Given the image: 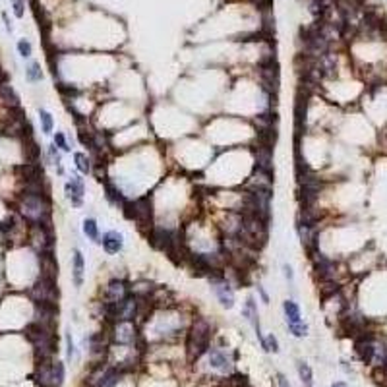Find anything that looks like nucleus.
<instances>
[{
  "label": "nucleus",
  "mask_w": 387,
  "mask_h": 387,
  "mask_svg": "<svg viewBox=\"0 0 387 387\" xmlns=\"http://www.w3.org/2000/svg\"><path fill=\"white\" fill-rule=\"evenodd\" d=\"M25 337L35 349V358H52L56 352L54 329L39 322H31L25 327Z\"/></svg>",
  "instance_id": "obj_1"
},
{
  "label": "nucleus",
  "mask_w": 387,
  "mask_h": 387,
  "mask_svg": "<svg viewBox=\"0 0 387 387\" xmlns=\"http://www.w3.org/2000/svg\"><path fill=\"white\" fill-rule=\"evenodd\" d=\"M209 343H211V324L205 318H196L194 324L190 327L186 341L188 358L194 362L200 356H203L209 350Z\"/></svg>",
  "instance_id": "obj_2"
},
{
  "label": "nucleus",
  "mask_w": 387,
  "mask_h": 387,
  "mask_svg": "<svg viewBox=\"0 0 387 387\" xmlns=\"http://www.w3.org/2000/svg\"><path fill=\"white\" fill-rule=\"evenodd\" d=\"M122 211L128 219L136 221L139 226H153L151 225V219H153V205H151L149 196H141L136 200H126V203L122 205Z\"/></svg>",
  "instance_id": "obj_3"
},
{
  "label": "nucleus",
  "mask_w": 387,
  "mask_h": 387,
  "mask_svg": "<svg viewBox=\"0 0 387 387\" xmlns=\"http://www.w3.org/2000/svg\"><path fill=\"white\" fill-rule=\"evenodd\" d=\"M207 279H209L213 294H215V298L219 300V304L223 308H226V310H230L235 306V298L237 296H235V288L230 285V281L226 279V275L221 269H217V271H211V273L207 275Z\"/></svg>",
  "instance_id": "obj_4"
},
{
  "label": "nucleus",
  "mask_w": 387,
  "mask_h": 387,
  "mask_svg": "<svg viewBox=\"0 0 387 387\" xmlns=\"http://www.w3.org/2000/svg\"><path fill=\"white\" fill-rule=\"evenodd\" d=\"M29 296L33 302H58L60 290H58L56 279L47 277V275H39L33 287L29 288Z\"/></svg>",
  "instance_id": "obj_5"
},
{
  "label": "nucleus",
  "mask_w": 387,
  "mask_h": 387,
  "mask_svg": "<svg viewBox=\"0 0 387 387\" xmlns=\"http://www.w3.org/2000/svg\"><path fill=\"white\" fill-rule=\"evenodd\" d=\"M64 194L72 207H82L84 205V196H86V180L80 175H72L70 180L64 184Z\"/></svg>",
  "instance_id": "obj_6"
},
{
  "label": "nucleus",
  "mask_w": 387,
  "mask_h": 387,
  "mask_svg": "<svg viewBox=\"0 0 387 387\" xmlns=\"http://www.w3.org/2000/svg\"><path fill=\"white\" fill-rule=\"evenodd\" d=\"M16 173L22 178L24 184H29V182H47L45 180V171L39 163H22L16 167Z\"/></svg>",
  "instance_id": "obj_7"
},
{
  "label": "nucleus",
  "mask_w": 387,
  "mask_h": 387,
  "mask_svg": "<svg viewBox=\"0 0 387 387\" xmlns=\"http://www.w3.org/2000/svg\"><path fill=\"white\" fill-rule=\"evenodd\" d=\"M354 349H356L358 358H360L364 364H372V360H374V356H375V341L372 335L360 333V337L356 339Z\"/></svg>",
  "instance_id": "obj_8"
},
{
  "label": "nucleus",
  "mask_w": 387,
  "mask_h": 387,
  "mask_svg": "<svg viewBox=\"0 0 387 387\" xmlns=\"http://www.w3.org/2000/svg\"><path fill=\"white\" fill-rule=\"evenodd\" d=\"M101 246L109 256H116L124 248V235L118 233V230H107L101 237Z\"/></svg>",
  "instance_id": "obj_9"
},
{
  "label": "nucleus",
  "mask_w": 387,
  "mask_h": 387,
  "mask_svg": "<svg viewBox=\"0 0 387 387\" xmlns=\"http://www.w3.org/2000/svg\"><path fill=\"white\" fill-rule=\"evenodd\" d=\"M207 356H209V366L217 372H230L233 370V358L226 354V350L223 349H209L207 350Z\"/></svg>",
  "instance_id": "obj_10"
},
{
  "label": "nucleus",
  "mask_w": 387,
  "mask_h": 387,
  "mask_svg": "<svg viewBox=\"0 0 387 387\" xmlns=\"http://www.w3.org/2000/svg\"><path fill=\"white\" fill-rule=\"evenodd\" d=\"M242 316L246 318V322L256 329V335L260 339V343L263 341L262 329H260V312H258V304H256V298L254 296H248L246 302H244V308H242Z\"/></svg>",
  "instance_id": "obj_11"
},
{
  "label": "nucleus",
  "mask_w": 387,
  "mask_h": 387,
  "mask_svg": "<svg viewBox=\"0 0 387 387\" xmlns=\"http://www.w3.org/2000/svg\"><path fill=\"white\" fill-rule=\"evenodd\" d=\"M84 275H86V260L80 248H74L72 252V279H74L75 288L84 287Z\"/></svg>",
  "instance_id": "obj_12"
},
{
  "label": "nucleus",
  "mask_w": 387,
  "mask_h": 387,
  "mask_svg": "<svg viewBox=\"0 0 387 387\" xmlns=\"http://www.w3.org/2000/svg\"><path fill=\"white\" fill-rule=\"evenodd\" d=\"M0 101L8 109H20V95L8 82H0Z\"/></svg>",
  "instance_id": "obj_13"
},
{
  "label": "nucleus",
  "mask_w": 387,
  "mask_h": 387,
  "mask_svg": "<svg viewBox=\"0 0 387 387\" xmlns=\"http://www.w3.org/2000/svg\"><path fill=\"white\" fill-rule=\"evenodd\" d=\"M128 292H130L128 285L122 279H111L109 285H107V300L109 302H116V300L124 298Z\"/></svg>",
  "instance_id": "obj_14"
},
{
  "label": "nucleus",
  "mask_w": 387,
  "mask_h": 387,
  "mask_svg": "<svg viewBox=\"0 0 387 387\" xmlns=\"http://www.w3.org/2000/svg\"><path fill=\"white\" fill-rule=\"evenodd\" d=\"M283 314H285L287 324H298V322H302V310H300V306L294 300L287 298L283 302Z\"/></svg>",
  "instance_id": "obj_15"
},
{
  "label": "nucleus",
  "mask_w": 387,
  "mask_h": 387,
  "mask_svg": "<svg viewBox=\"0 0 387 387\" xmlns=\"http://www.w3.org/2000/svg\"><path fill=\"white\" fill-rule=\"evenodd\" d=\"M105 196H107L109 203L114 205V207H122V205L126 203L124 194L118 190V186H114V184H111V182H105Z\"/></svg>",
  "instance_id": "obj_16"
},
{
  "label": "nucleus",
  "mask_w": 387,
  "mask_h": 387,
  "mask_svg": "<svg viewBox=\"0 0 387 387\" xmlns=\"http://www.w3.org/2000/svg\"><path fill=\"white\" fill-rule=\"evenodd\" d=\"M82 228H84V235L91 240V242H95V244H101V233H99V225H97V221L93 219V217H86L84 219V223H82Z\"/></svg>",
  "instance_id": "obj_17"
},
{
  "label": "nucleus",
  "mask_w": 387,
  "mask_h": 387,
  "mask_svg": "<svg viewBox=\"0 0 387 387\" xmlns=\"http://www.w3.org/2000/svg\"><path fill=\"white\" fill-rule=\"evenodd\" d=\"M43 70H41V64L35 62V60H31V62L25 66V80L29 82V84H39V82H43Z\"/></svg>",
  "instance_id": "obj_18"
},
{
  "label": "nucleus",
  "mask_w": 387,
  "mask_h": 387,
  "mask_svg": "<svg viewBox=\"0 0 387 387\" xmlns=\"http://www.w3.org/2000/svg\"><path fill=\"white\" fill-rule=\"evenodd\" d=\"M37 114H39V122H41V132H43L45 136L52 134V130H54V118H52V114H50L49 111H45V109H39Z\"/></svg>",
  "instance_id": "obj_19"
},
{
  "label": "nucleus",
  "mask_w": 387,
  "mask_h": 387,
  "mask_svg": "<svg viewBox=\"0 0 387 387\" xmlns=\"http://www.w3.org/2000/svg\"><path fill=\"white\" fill-rule=\"evenodd\" d=\"M64 362L60 360H54L52 362V375H50V385L52 387H60L64 383Z\"/></svg>",
  "instance_id": "obj_20"
},
{
  "label": "nucleus",
  "mask_w": 387,
  "mask_h": 387,
  "mask_svg": "<svg viewBox=\"0 0 387 387\" xmlns=\"http://www.w3.org/2000/svg\"><path fill=\"white\" fill-rule=\"evenodd\" d=\"M298 375H300V381H302V385L304 387H314V375H312V368L308 366L306 362H298Z\"/></svg>",
  "instance_id": "obj_21"
},
{
  "label": "nucleus",
  "mask_w": 387,
  "mask_h": 387,
  "mask_svg": "<svg viewBox=\"0 0 387 387\" xmlns=\"http://www.w3.org/2000/svg\"><path fill=\"white\" fill-rule=\"evenodd\" d=\"M74 163L75 169L82 173V175H89L91 173V161L86 153H74Z\"/></svg>",
  "instance_id": "obj_22"
},
{
  "label": "nucleus",
  "mask_w": 387,
  "mask_h": 387,
  "mask_svg": "<svg viewBox=\"0 0 387 387\" xmlns=\"http://www.w3.org/2000/svg\"><path fill=\"white\" fill-rule=\"evenodd\" d=\"M62 151L58 149L54 143H50V145H47V161L50 163V165H54V167H62V155H60Z\"/></svg>",
  "instance_id": "obj_23"
},
{
  "label": "nucleus",
  "mask_w": 387,
  "mask_h": 387,
  "mask_svg": "<svg viewBox=\"0 0 387 387\" xmlns=\"http://www.w3.org/2000/svg\"><path fill=\"white\" fill-rule=\"evenodd\" d=\"M287 327H288V333H290L292 337L302 339L308 335V324H304V320L298 322V324H287Z\"/></svg>",
  "instance_id": "obj_24"
},
{
  "label": "nucleus",
  "mask_w": 387,
  "mask_h": 387,
  "mask_svg": "<svg viewBox=\"0 0 387 387\" xmlns=\"http://www.w3.org/2000/svg\"><path fill=\"white\" fill-rule=\"evenodd\" d=\"M262 349L265 350V352H273V354H277L279 352V341H277V337H275L273 333H269V335H265L262 341Z\"/></svg>",
  "instance_id": "obj_25"
},
{
  "label": "nucleus",
  "mask_w": 387,
  "mask_h": 387,
  "mask_svg": "<svg viewBox=\"0 0 387 387\" xmlns=\"http://www.w3.org/2000/svg\"><path fill=\"white\" fill-rule=\"evenodd\" d=\"M16 49H18V54H20L22 58H31V54H33V45H31L27 39H20L18 45H16Z\"/></svg>",
  "instance_id": "obj_26"
},
{
  "label": "nucleus",
  "mask_w": 387,
  "mask_h": 387,
  "mask_svg": "<svg viewBox=\"0 0 387 387\" xmlns=\"http://www.w3.org/2000/svg\"><path fill=\"white\" fill-rule=\"evenodd\" d=\"M56 147L60 151H64V153H68V151H72V147H70V143H68V136L64 134V132H56L54 134V141H52Z\"/></svg>",
  "instance_id": "obj_27"
},
{
  "label": "nucleus",
  "mask_w": 387,
  "mask_h": 387,
  "mask_svg": "<svg viewBox=\"0 0 387 387\" xmlns=\"http://www.w3.org/2000/svg\"><path fill=\"white\" fill-rule=\"evenodd\" d=\"M325 10H327L325 0H312V2H310V12H312L314 16H322V14H325Z\"/></svg>",
  "instance_id": "obj_28"
},
{
  "label": "nucleus",
  "mask_w": 387,
  "mask_h": 387,
  "mask_svg": "<svg viewBox=\"0 0 387 387\" xmlns=\"http://www.w3.org/2000/svg\"><path fill=\"white\" fill-rule=\"evenodd\" d=\"M12 10L16 18H24L25 14V0H12Z\"/></svg>",
  "instance_id": "obj_29"
},
{
  "label": "nucleus",
  "mask_w": 387,
  "mask_h": 387,
  "mask_svg": "<svg viewBox=\"0 0 387 387\" xmlns=\"http://www.w3.org/2000/svg\"><path fill=\"white\" fill-rule=\"evenodd\" d=\"M66 345H68V350H66V352H68V358L72 360L75 356V347H74V341H72V333H70V331L66 333Z\"/></svg>",
  "instance_id": "obj_30"
},
{
  "label": "nucleus",
  "mask_w": 387,
  "mask_h": 387,
  "mask_svg": "<svg viewBox=\"0 0 387 387\" xmlns=\"http://www.w3.org/2000/svg\"><path fill=\"white\" fill-rule=\"evenodd\" d=\"M283 275H285V279H287L290 285L294 283V271H292V265H290V263H283Z\"/></svg>",
  "instance_id": "obj_31"
},
{
  "label": "nucleus",
  "mask_w": 387,
  "mask_h": 387,
  "mask_svg": "<svg viewBox=\"0 0 387 387\" xmlns=\"http://www.w3.org/2000/svg\"><path fill=\"white\" fill-rule=\"evenodd\" d=\"M256 288H258V294H260V298H262L263 304H269V294L265 292V288H263L262 285H258Z\"/></svg>",
  "instance_id": "obj_32"
},
{
  "label": "nucleus",
  "mask_w": 387,
  "mask_h": 387,
  "mask_svg": "<svg viewBox=\"0 0 387 387\" xmlns=\"http://www.w3.org/2000/svg\"><path fill=\"white\" fill-rule=\"evenodd\" d=\"M252 2L258 4L260 10H265V8H271V2H273V0H252Z\"/></svg>",
  "instance_id": "obj_33"
},
{
  "label": "nucleus",
  "mask_w": 387,
  "mask_h": 387,
  "mask_svg": "<svg viewBox=\"0 0 387 387\" xmlns=\"http://www.w3.org/2000/svg\"><path fill=\"white\" fill-rule=\"evenodd\" d=\"M277 381H279V387H290V383H288V379L285 377L283 374H279L277 375Z\"/></svg>",
  "instance_id": "obj_34"
},
{
  "label": "nucleus",
  "mask_w": 387,
  "mask_h": 387,
  "mask_svg": "<svg viewBox=\"0 0 387 387\" xmlns=\"http://www.w3.org/2000/svg\"><path fill=\"white\" fill-rule=\"evenodd\" d=\"M2 20H4V24H6V29H8V33H12V24H10V20H8V14L2 12Z\"/></svg>",
  "instance_id": "obj_35"
},
{
  "label": "nucleus",
  "mask_w": 387,
  "mask_h": 387,
  "mask_svg": "<svg viewBox=\"0 0 387 387\" xmlns=\"http://www.w3.org/2000/svg\"><path fill=\"white\" fill-rule=\"evenodd\" d=\"M331 387H349V385H347L345 381H337V383H333Z\"/></svg>",
  "instance_id": "obj_36"
},
{
  "label": "nucleus",
  "mask_w": 387,
  "mask_h": 387,
  "mask_svg": "<svg viewBox=\"0 0 387 387\" xmlns=\"http://www.w3.org/2000/svg\"><path fill=\"white\" fill-rule=\"evenodd\" d=\"M31 2H33V4H37V0H31Z\"/></svg>",
  "instance_id": "obj_37"
}]
</instances>
